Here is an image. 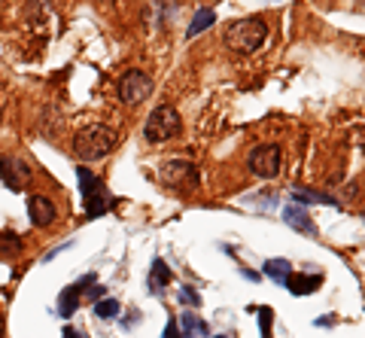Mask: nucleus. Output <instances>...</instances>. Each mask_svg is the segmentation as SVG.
<instances>
[{"label": "nucleus", "instance_id": "f257e3e1", "mask_svg": "<svg viewBox=\"0 0 365 338\" xmlns=\"http://www.w3.org/2000/svg\"><path fill=\"white\" fill-rule=\"evenodd\" d=\"M116 140L119 134L113 131L110 126H101V122H91V126L79 128L76 138H73V155L79 162H101L116 150Z\"/></svg>", "mask_w": 365, "mask_h": 338}, {"label": "nucleus", "instance_id": "f03ea898", "mask_svg": "<svg viewBox=\"0 0 365 338\" xmlns=\"http://www.w3.org/2000/svg\"><path fill=\"white\" fill-rule=\"evenodd\" d=\"M265 40H268V21L262 16L237 19L225 28V46L232 52H237V55H250V52L262 49Z\"/></svg>", "mask_w": 365, "mask_h": 338}, {"label": "nucleus", "instance_id": "7ed1b4c3", "mask_svg": "<svg viewBox=\"0 0 365 338\" xmlns=\"http://www.w3.org/2000/svg\"><path fill=\"white\" fill-rule=\"evenodd\" d=\"M180 131H182V119L174 104H158L143 122V138L150 143L174 140V138H180Z\"/></svg>", "mask_w": 365, "mask_h": 338}, {"label": "nucleus", "instance_id": "20e7f679", "mask_svg": "<svg viewBox=\"0 0 365 338\" xmlns=\"http://www.w3.org/2000/svg\"><path fill=\"white\" fill-rule=\"evenodd\" d=\"M155 177L165 189H174V193H192V189H198V183H201L198 165H192L186 159H168L165 165H158Z\"/></svg>", "mask_w": 365, "mask_h": 338}, {"label": "nucleus", "instance_id": "39448f33", "mask_svg": "<svg viewBox=\"0 0 365 338\" xmlns=\"http://www.w3.org/2000/svg\"><path fill=\"white\" fill-rule=\"evenodd\" d=\"M76 177H79V189H83V201H86V220H98L104 217L107 208H110V195L104 183L91 174V168H76Z\"/></svg>", "mask_w": 365, "mask_h": 338}, {"label": "nucleus", "instance_id": "423d86ee", "mask_svg": "<svg viewBox=\"0 0 365 338\" xmlns=\"http://www.w3.org/2000/svg\"><path fill=\"white\" fill-rule=\"evenodd\" d=\"M280 165H283V153L277 143H259L253 153L247 155V168L250 174H256L262 180H271L280 174Z\"/></svg>", "mask_w": 365, "mask_h": 338}, {"label": "nucleus", "instance_id": "0eeeda50", "mask_svg": "<svg viewBox=\"0 0 365 338\" xmlns=\"http://www.w3.org/2000/svg\"><path fill=\"white\" fill-rule=\"evenodd\" d=\"M153 95V76L150 73H143V71H128L119 80V98H122V104H128V107H137V104H143L146 98Z\"/></svg>", "mask_w": 365, "mask_h": 338}, {"label": "nucleus", "instance_id": "6e6552de", "mask_svg": "<svg viewBox=\"0 0 365 338\" xmlns=\"http://www.w3.org/2000/svg\"><path fill=\"white\" fill-rule=\"evenodd\" d=\"M28 217H31V225H37V229H49L58 217V208L52 205L49 198L43 195H31L28 198Z\"/></svg>", "mask_w": 365, "mask_h": 338}, {"label": "nucleus", "instance_id": "1a4fd4ad", "mask_svg": "<svg viewBox=\"0 0 365 338\" xmlns=\"http://www.w3.org/2000/svg\"><path fill=\"white\" fill-rule=\"evenodd\" d=\"M28 177H31V168H25L19 159H13V155L0 159V180H4L9 189H21L28 183Z\"/></svg>", "mask_w": 365, "mask_h": 338}, {"label": "nucleus", "instance_id": "9d476101", "mask_svg": "<svg viewBox=\"0 0 365 338\" xmlns=\"http://www.w3.org/2000/svg\"><path fill=\"white\" fill-rule=\"evenodd\" d=\"M283 222H287L289 229H295L299 235H317V225L311 220V213H307V208L304 205H295V201L283 208Z\"/></svg>", "mask_w": 365, "mask_h": 338}, {"label": "nucleus", "instance_id": "9b49d317", "mask_svg": "<svg viewBox=\"0 0 365 338\" xmlns=\"http://www.w3.org/2000/svg\"><path fill=\"white\" fill-rule=\"evenodd\" d=\"M319 284H323V277H319V275H295L292 272L283 287H287L292 296H311V292H317Z\"/></svg>", "mask_w": 365, "mask_h": 338}, {"label": "nucleus", "instance_id": "f8f14e48", "mask_svg": "<svg viewBox=\"0 0 365 338\" xmlns=\"http://www.w3.org/2000/svg\"><path fill=\"white\" fill-rule=\"evenodd\" d=\"M292 201L295 205H329V208H338V198L335 195H326V193H317V189H292Z\"/></svg>", "mask_w": 365, "mask_h": 338}, {"label": "nucleus", "instance_id": "ddd939ff", "mask_svg": "<svg viewBox=\"0 0 365 338\" xmlns=\"http://www.w3.org/2000/svg\"><path fill=\"white\" fill-rule=\"evenodd\" d=\"M180 323V332H182V338H195V335H201V338H207V323H204L198 314H186L182 311V317L177 320Z\"/></svg>", "mask_w": 365, "mask_h": 338}, {"label": "nucleus", "instance_id": "4468645a", "mask_svg": "<svg viewBox=\"0 0 365 338\" xmlns=\"http://www.w3.org/2000/svg\"><path fill=\"white\" fill-rule=\"evenodd\" d=\"M265 275L274 280V284H287V277L292 275L289 259H268V262H265Z\"/></svg>", "mask_w": 365, "mask_h": 338}, {"label": "nucleus", "instance_id": "2eb2a0df", "mask_svg": "<svg viewBox=\"0 0 365 338\" xmlns=\"http://www.w3.org/2000/svg\"><path fill=\"white\" fill-rule=\"evenodd\" d=\"M76 308H79V287L61 290V296H58V314L61 317H73Z\"/></svg>", "mask_w": 365, "mask_h": 338}, {"label": "nucleus", "instance_id": "dca6fc26", "mask_svg": "<svg viewBox=\"0 0 365 338\" xmlns=\"http://www.w3.org/2000/svg\"><path fill=\"white\" fill-rule=\"evenodd\" d=\"M213 21H216V13H213V9H198L195 19H192V25L186 28V37H189V40H192V37H198L201 31L213 28Z\"/></svg>", "mask_w": 365, "mask_h": 338}, {"label": "nucleus", "instance_id": "f3484780", "mask_svg": "<svg viewBox=\"0 0 365 338\" xmlns=\"http://www.w3.org/2000/svg\"><path fill=\"white\" fill-rule=\"evenodd\" d=\"M150 280H153V287H158L155 292H162V287L170 284V268L165 265V259H155V262H153V275H150Z\"/></svg>", "mask_w": 365, "mask_h": 338}, {"label": "nucleus", "instance_id": "a211bd4d", "mask_svg": "<svg viewBox=\"0 0 365 338\" xmlns=\"http://www.w3.org/2000/svg\"><path fill=\"white\" fill-rule=\"evenodd\" d=\"M21 250V238L16 232H0V256H13Z\"/></svg>", "mask_w": 365, "mask_h": 338}, {"label": "nucleus", "instance_id": "6ab92c4d", "mask_svg": "<svg viewBox=\"0 0 365 338\" xmlns=\"http://www.w3.org/2000/svg\"><path fill=\"white\" fill-rule=\"evenodd\" d=\"M119 308H122V305H119L116 299H101L98 305H95V314H98L101 320H116V317H119Z\"/></svg>", "mask_w": 365, "mask_h": 338}, {"label": "nucleus", "instance_id": "aec40b11", "mask_svg": "<svg viewBox=\"0 0 365 338\" xmlns=\"http://www.w3.org/2000/svg\"><path fill=\"white\" fill-rule=\"evenodd\" d=\"M256 317H259V329H262V338H271V323H274V311L268 305L256 308Z\"/></svg>", "mask_w": 365, "mask_h": 338}, {"label": "nucleus", "instance_id": "412c9836", "mask_svg": "<svg viewBox=\"0 0 365 338\" xmlns=\"http://www.w3.org/2000/svg\"><path fill=\"white\" fill-rule=\"evenodd\" d=\"M177 299H180V305H186V308H198L201 305V296L195 292V287H182L177 292Z\"/></svg>", "mask_w": 365, "mask_h": 338}, {"label": "nucleus", "instance_id": "4be33fe9", "mask_svg": "<svg viewBox=\"0 0 365 338\" xmlns=\"http://www.w3.org/2000/svg\"><path fill=\"white\" fill-rule=\"evenodd\" d=\"M165 338H182V332H180V323L170 317L168 320V326H165Z\"/></svg>", "mask_w": 365, "mask_h": 338}, {"label": "nucleus", "instance_id": "5701e85b", "mask_svg": "<svg viewBox=\"0 0 365 338\" xmlns=\"http://www.w3.org/2000/svg\"><path fill=\"white\" fill-rule=\"evenodd\" d=\"M61 338H88V335H86V332H79V329H73V326H67Z\"/></svg>", "mask_w": 365, "mask_h": 338}, {"label": "nucleus", "instance_id": "b1692460", "mask_svg": "<svg viewBox=\"0 0 365 338\" xmlns=\"http://www.w3.org/2000/svg\"><path fill=\"white\" fill-rule=\"evenodd\" d=\"M88 296L101 302V299H104V287H91V290H88Z\"/></svg>", "mask_w": 365, "mask_h": 338}, {"label": "nucleus", "instance_id": "393cba45", "mask_svg": "<svg viewBox=\"0 0 365 338\" xmlns=\"http://www.w3.org/2000/svg\"><path fill=\"white\" fill-rule=\"evenodd\" d=\"M0 338H4V320H0Z\"/></svg>", "mask_w": 365, "mask_h": 338}, {"label": "nucleus", "instance_id": "a878e982", "mask_svg": "<svg viewBox=\"0 0 365 338\" xmlns=\"http://www.w3.org/2000/svg\"><path fill=\"white\" fill-rule=\"evenodd\" d=\"M213 338H235V335H213Z\"/></svg>", "mask_w": 365, "mask_h": 338}]
</instances>
